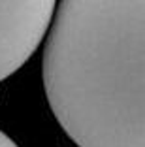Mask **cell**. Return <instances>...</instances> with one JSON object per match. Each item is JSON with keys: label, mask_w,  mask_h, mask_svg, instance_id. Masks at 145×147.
<instances>
[{"label": "cell", "mask_w": 145, "mask_h": 147, "mask_svg": "<svg viewBox=\"0 0 145 147\" xmlns=\"http://www.w3.org/2000/svg\"><path fill=\"white\" fill-rule=\"evenodd\" d=\"M43 91L77 147H145V0H60Z\"/></svg>", "instance_id": "6da1fadb"}, {"label": "cell", "mask_w": 145, "mask_h": 147, "mask_svg": "<svg viewBox=\"0 0 145 147\" xmlns=\"http://www.w3.org/2000/svg\"><path fill=\"white\" fill-rule=\"evenodd\" d=\"M57 0H0V83L40 47Z\"/></svg>", "instance_id": "7a4b0ae2"}, {"label": "cell", "mask_w": 145, "mask_h": 147, "mask_svg": "<svg viewBox=\"0 0 145 147\" xmlns=\"http://www.w3.org/2000/svg\"><path fill=\"white\" fill-rule=\"evenodd\" d=\"M0 147H19V145L13 142V140L6 134V132H2V130H0Z\"/></svg>", "instance_id": "3957f363"}]
</instances>
